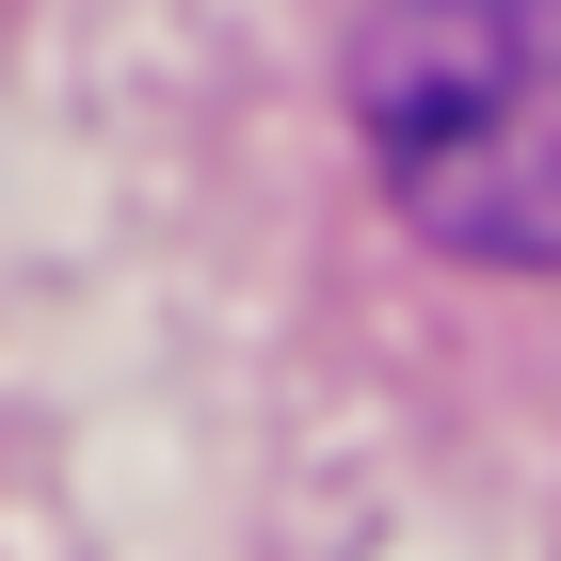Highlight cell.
Masks as SVG:
<instances>
[{
    "mask_svg": "<svg viewBox=\"0 0 561 561\" xmlns=\"http://www.w3.org/2000/svg\"><path fill=\"white\" fill-rule=\"evenodd\" d=\"M353 129L433 257L561 273V0H386L353 33Z\"/></svg>",
    "mask_w": 561,
    "mask_h": 561,
    "instance_id": "cell-1",
    "label": "cell"
}]
</instances>
